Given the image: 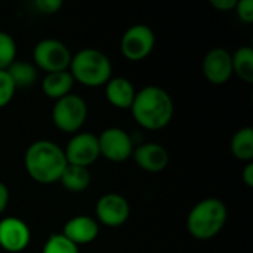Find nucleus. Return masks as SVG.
Segmentation results:
<instances>
[{
  "label": "nucleus",
  "mask_w": 253,
  "mask_h": 253,
  "mask_svg": "<svg viewBox=\"0 0 253 253\" xmlns=\"http://www.w3.org/2000/svg\"><path fill=\"white\" fill-rule=\"evenodd\" d=\"M130 110L139 126L148 130H159L172 120L173 101L165 89L147 86L136 92Z\"/></svg>",
  "instance_id": "obj_1"
},
{
  "label": "nucleus",
  "mask_w": 253,
  "mask_h": 253,
  "mask_svg": "<svg viewBox=\"0 0 253 253\" xmlns=\"http://www.w3.org/2000/svg\"><path fill=\"white\" fill-rule=\"evenodd\" d=\"M24 165L28 175L36 182L52 184L59 181L68 163L59 145L47 139H40L27 148Z\"/></svg>",
  "instance_id": "obj_2"
},
{
  "label": "nucleus",
  "mask_w": 253,
  "mask_h": 253,
  "mask_svg": "<svg viewBox=\"0 0 253 253\" xmlns=\"http://www.w3.org/2000/svg\"><path fill=\"white\" fill-rule=\"evenodd\" d=\"M227 215V208L219 199H205L191 209L187 228L194 239L211 240L224 228Z\"/></svg>",
  "instance_id": "obj_3"
},
{
  "label": "nucleus",
  "mask_w": 253,
  "mask_h": 253,
  "mask_svg": "<svg viewBox=\"0 0 253 253\" xmlns=\"http://www.w3.org/2000/svg\"><path fill=\"white\" fill-rule=\"evenodd\" d=\"M70 74L83 86L98 87L111 79V62L99 50L87 47L71 56Z\"/></svg>",
  "instance_id": "obj_4"
},
{
  "label": "nucleus",
  "mask_w": 253,
  "mask_h": 253,
  "mask_svg": "<svg viewBox=\"0 0 253 253\" xmlns=\"http://www.w3.org/2000/svg\"><path fill=\"white\" fill-rule=\"evenodd\" d=\"M87 105L79 95L68 93L59 98L52 110V120L55 126L67 133L77 132L86 122Z\"/></svg>",
  "instance_id": "obj_5"
},
{
  "label": "nucleus",
  "mask_w": 253,
  "mask_h": 253,
  "mask_svg": "<svg viewBox=\"0 0 253 253\" xmlns=\"http://www.w3.org/2000/svg\"><path fill=\"white\" fill-rule=\"evenodd\" d=\"M33 58L36 65L47 74L65 71L71 62V53L68 47L55 39H44L39 42L34 47Z\"/></svg>",
  "instance_id": "obj_6"
},
{
  "label": "nucleus",
  "mask_w": 253,
  "mask_h": 253,
  "mask_svg": "<svg viewBox=\"0 0 253 253\" xmlns=\"http://www.w3.org/2000/svg\"><path fill=\"white\" fill-rule=\"evenodd\" d=\"M156 39L154 33L150 27L138 24L130 27L122 37L120 49L125 58L129 61H142L147 58L153 47H154Z\"/></svg>",
  "instance_id": "obj_7"
},
{
  "label": "nucleus",
  "mask_w": 253,
  "mask_h": 253,
  "mask_svg": "<svg viewBox=\"0 0 253 253\" xmlns=\"http://www.w3.org/2000/svg\"><path fill=\"white\" fill-rule=\"evenodd\" d=\"M99 154L111 162H125L133 154L132 138L120 127H108L98 138Z\"/></svg>",
  "instance_id": "obj_8"
},
{
  "label": "nucleus",
  "mask_w": 253,
  "mask_h": 253,
  "mask_svg": "<svg viewBox=\"0 0 253 253\" xmlns=\"http://www.w3.org/2000/svg\"><path fill=\"white\" fill-rule=\"evenodd\" d=\"M64 154L68 165L87 168L101 156L98 138L92 133H77L68 142Z\"/></svg>",
  "instance_id": "obj_9"
},
{
  "label": "nucleus",
  "mask_w": 253,
  "mask_h": 253,
  "mask_svg": "<svg viewBox=\"0 0 253 253\" xmlns=\"http://www.w3.org/2000/svg\"><path fill=\"white\" fill-rule=\"evenodd\" d=\"M95 212L101 224L116 228L127 221L130 208L125 197L119 194H105L98 200Z\"/></svg>",
  "instance_id": "obj_10"
},
{
  "label": "nucleus",
  "mask_w": 253,
  "mask_h": 253,
  "mask_svg": "<svg viewBox=\"0 0 253 253\" xmlns=\"http://www.w3.org/2000/svg\"><path fill=\"white\" fill-rule=\"evenodd\" d=\"M203 74L212 84H224L233 76V58L224 47L211 49L203 59Z\"/></svg>",
  "instance_id": "obj_11"
},
{
  "label": "nucleus",
  "mask_w": 253,
  "mask_h": 253,
  "mask_svg": "<svg viewBox=\"0 0 253 253\" xmlns=\"http://www.w3.org/2000/svg\"><path fill=\"white\" fill-rule=\"evenodd\" d=\"M30 228L18 218H6L0 222V246L6 252H22L30 243Z\"/></svg>",
  "instance_id": "obj_12"
},
{
  "label": "nucleus",
  "mask_w": 253,
  "mask_h": 253,
  "mask_svg": "<svg viewBox=\"0 0 253 253\" xmlns=\"http://www.w3.org/2000/svg\"><path fill=\"white\" fill-rule=\"evenodd\" d=\"M132 156L135 157V162L141 169L151 173L162 172L169 163V154L166 148L153 142L139 145Z\"/></svg>",
  "instance_id": "obj_13"
},
{
  "label": "nucleus",
  "mask_w": 253,
  "mask_h": 253,
  "mask_svg": "<svg viewBox=\"0 0 253 253\" xmlns=\"http://www.w3.org/2000/svg\"><path fill=\"white\" fill-rule=\"evenodd\" d=\"M99 225L98 222L90 216H74L64 225V236L73 242L76 246L79 245H87L93 242L98 237Z\"/></svg>",
  "instance_id": "obj_14"
},
{
  "label": "nucleus",
  "mask_w": 253,
  "mask_h": 253,
  "mask_svg": "<svg viewBox=\"0 0 253 253\" xmlns=\"http://www.w3.org/2000/svg\"><path fill=\"white\" fill-rule=\"evenodd\" d=\"M135 95H136L135 87L127 79L123 77L110 79L105 84V96L108 102L116 108H122V110L130 108Z\"/></svg>",
  "instance_id": "obj_15"
},
{
  "label": "nucleus",
  "mask_w": 253,
  "mask_h": 253,
  "mask_svg": "<svg viewBox=\"0 0 253 253\" xmlns=\"http://www.w3.org/2000/svg\"><path fill=\"white\" fill-rule=\"evenodd\" d=\"M74 79L70 74V71H58V73H49L46 74V77L43 79L42 87L46 96L52 98V99H59L65 95L70 93L71 87H73Z\"/></svg>",
  "instance_id": "obj_16"
},
{
  "label": "nucleus",
  "mask_w": 253,
  "mask_h": 253,
  "mask_svg": "<svg viewBox=\"0 0 253 253\" xmlns=\"http://www.w3.org/2000/svg\"><path fill=\"white\" fill-rule=\"evenodd\" d=\"M59 181L68 191L80 193V191H84L89 187L90 173H89L87 168L67 165L62 175H61V178H59Z\"/></svg>",
  "instance_id": "obj_17"
},
{
  "label": "nucleus",
  "mask_w": 253,
  "mask_h": 253,
  "mask_svg": "<svg viewBox=\"0 0 253 253\" xmlns=\"http://www.w3.org/2000/svg\"><path fill=\"white\" fill-rule=\"evenodd\" d=\"M233 58V73L246 83H253V49L249 46L239 47Z\"/></svg>",
  "instance_id": "obj_18"
},
{
  "label": "nucleus",
  "mask_w": 253,
  "mask_h": 253,
  "mask_svg": "<svg viewBox=\"0 0 253 253\" xmlns=\"http://www.w3.org/2000/svg\"><path fill=\"white\" fill-rule=\"evenodd\" d=\"M231 151L236 159L242 162H251L253 159V129L243 127L237 130L231 141Z\"/></svg>",
  "instance_id": "obj_19"
},
{
  "label": "nucleus",
  "mask_w": 253,
  "mask_h": 253,
  "mask_svg": "<svg viewBox=\"0 0 253 253\" xmlns=\"http://www.w3.org/2000/svg\"><path fill=\"white\" fill-rule=\"evenodd\" d=\"M9 77L12 79L15 87H28L33 86L34 82L37 80V70L34 65L22 61H15L7 70Z\"/></svg>",
  "instance_id": "obj_20"
},
{
  "label": "nucleus",
  "mask_w": 253,
  "mask_h": 253,
  "mask_svg": "<svg viewBox=\"0 0 253 253\" xmlns=\"http://www.w3.org/2000/svg\"><path fill=\"white\" fill-rule=\"evenodd\" d=\"M16 56L15 40L4 31H0V70H7Z\"/></svg>",
  "instance_id": "obj_21"
},
{
  "label": "nucleus",
  "mask_w": 253,
  "mask_h": 253,
  "mask_svg": "<svg viewBox=\"0 0 253 253\" xmlns=\"http://www.w3.org/2000/svg\"><path fill=\"white\" fill-rule=\"evenodd\" d=\"M42 253H79V246L70 242L64 234H52L44 243Z\"/></svg>",
  "instance_id": "obj_22"
},
{
  "label": "nucleus",
  "mask_w": 253,
  "mask_h": 253,
  "mask_svg": "<svg viewBox=\"0 0 253 253\" xmlns=\"http://www.w3.org/2000/svg\"><path fill=\"white\" fill-rule=\"evenodd\" d=\"M15 90H16V87H15L12 79L9 77L7 71L0 70V108L6 107L12 101Z\"/></svg>",
  "instance_id": "obj_23"
},
{
  "label": "nucleus",
  "mask_w": 253,
  "mask_h": 253,
  "mask_svg": "<svg viewBox=\"0 0 253 253\" xmlns=\"http://www.w3.org/2000/svg\"><path fill=\"white\" fill-rule=\"evenodd\" d=\"M236 12H237V16L245 21L246 24H251L253 22V1L252 0H242V1H237L236 4Z\"/></svg>",
  "instance_id": "obj_24"
},
{
  "label": "nucleus",
  "mask_w": 253,
  "mask_h": 253,
  "mask_svg": "<svg viewBox=\"0 0 253 253\" xmlns=\"http://www.w3.org/2000/svg\"><path fill=\"white\" fill-rule=\"evenodd\" d=\"M36 7L43 12V13H55L61 9L62 6V1L61 0H36L34 1Z\"/></svg>",
  "instance_id": "obj_25"
},
{
  "label": "nucleus",
  "mask_w": 253,
  "mask_h": 253,
  "mask_svg": "<svg viewBox=\"0 0 253 253\" xmlns=\"http://www.w3.org/2000/svg\"><path fill=\"white\" fill-rule=\"evenodd\" d=\"M211 4L219 10H231L236 7L237 0H211Z\"/></svg>",
  "instance_id": "obj_26"
},
{
  "label": "nucleus",
  "mask_w": 253,
  "mask_h": 253,
  "mask_svg": "<svg viewBox=\"0 0 253 253\" xmlns=\"http://www.w3.org/2000/svg\"><path fill=\"white\" fill-rule=\"evenodd\" d=\"M7 203H9V190L3 182H0V213L7 208Z\"/></svg>",
  "instance_id": "obj_27"
},
{
  "label": "nucleus",
  "mask_w": 253,
  "mask_h": 253,
  "mask_svg": "<svg viewBox=\"0 0 253 253\" xmlns=\"http://www.w3.org/2000/svg\"><path fill=\"white\" fill-rule=\"evenodd\" d=\"M243 181L248 187H253V165L248 163L246 168L243 169Z\"/></svg>",
  "instance_id": "obj_28"
}]
</instances>
